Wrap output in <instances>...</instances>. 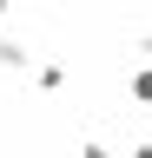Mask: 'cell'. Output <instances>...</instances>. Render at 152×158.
Instances as JSON below:
<instances>
[{
    "label": "cell",
    "instance_id": "obj_5",
    "mask_svg": "<svg viewBox=\"0 0 152 158\" xmlns=\"http://www.w3.org/2000/svg\"><path fill=\"white\" fill-rule=\"evenodd\" d=\"M126 158H152V138H132V152Z\"/></svg>",
    "mask_w": 152,
    "mask_h": 158
},
{
    "label": "cell",
    "instance_id": "obj_6",
    "mask_svg": "<svg viewBox=\"0 0 152 158\" xmlns=\"http://www.w3.org/2000/svg\"><path fill=\"white\" fill-rule=\"evenodd\" d=\"M145 138H152V112H145Z\"/></svg>",
    "mask_w": 152,
    "mask_h": 158
},
{
    "label": "cell",
    "instance_id": "obj_1",
    "mask_svg": "<svg viewBox=\"0 0 152 158\" xmlns=\"http://www.w3.org/2000/svg\"><path fill=\"white\" fill-rule=\"evenodd\" d=\"M0 66H7V73H27V66H33V46L13 40V33H0Z\"/></svg>",
    "mask_w": 152,
    "mask_h": 158
},
{
    "label": "cell",
    "instance_id": "obj_4",
    "mask_svg": "<svg viewBox=\"0 0 152 158\" xmlns=\"http://www.w3.org/2000/svg\"><path fill=\"white\" fill-rule=\"evenodd\" d=\"M80 158H112V152L99 145V138H86V145H80Z\"/></svg>",
    "mask_w": 152,
    "mask_h": 158
},
{
    "label": "cell",
    "instance_id": "obj_3",
    "mask_svg": "<svg viewBox=\"0 0 152 158\" xmlns=\"http://www.w3.org/2000/svg\"><path fill=\"white\" fill-rule=\"evenodd\" d=\"M126 92L139 99V106H152V59H145V66H132V73H126Z\"/></svg>",
    "mask_w": 152,
    "mask_h": 158
},
{
    "label": "cell",
    "instance_id": "obj_2",
    "mask_svg": "<svg viewBox=\"0 0 152 158\" xmlns=\"http://www.w3.org/2000/svg\"><path fill=\"white\" fill-rule=\"evenodd\" d=\"M33 86H40V92H60L66 86V66H60V59H40V66H33Z\"/></svg>",
    "mask_w": 152,
    "mask_h": 158
}]
</instances>
